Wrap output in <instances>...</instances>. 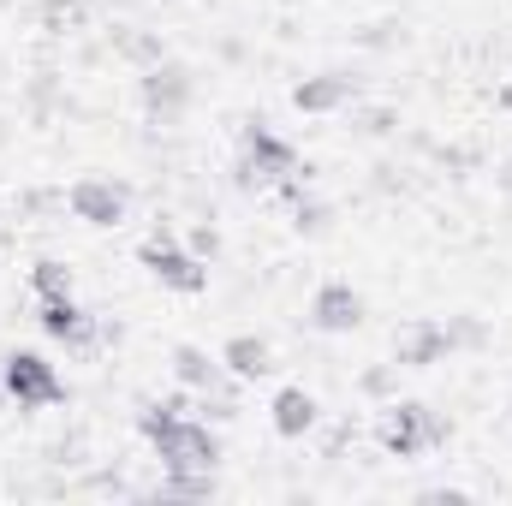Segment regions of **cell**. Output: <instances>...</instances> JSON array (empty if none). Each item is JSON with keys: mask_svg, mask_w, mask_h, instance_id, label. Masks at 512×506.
Returning <instances> with one entry per match:
<instances>
[{"mask_svg": "<svg viewBox=\"0 0 512 506\" xmlns=\"http://www.w3.org/2000/svg\"><path fill=\"white\" fill-rule=\"evenodd\" d=\"M447 435H453V423L435 417L417 399H393V405H382V417H376V441H382L387 459H417L429 447H447Z\"/></svg>", "mask_w": 512, "mask_h": 506, "instance_id": "obj_1", "label": "cell"}, {"mask_svg": "<svg viewBox=\"0 0 512 506\" xmlns=\"http://www.w3.org/2000/svg\"><path fill=\"white\" fill-rule=\"evenodd\" d=\"M0 381H6V399H12L18 411L66 405V376H60L42 352H6V358H0Z\"/></svg>", "mask_w": 512, "mask_h": 506, "instance_id": "obj_2", "label": "cell"}, {"mask_svg": "<svg viewBox=\"0 0 512 506\" xmlns=\"http://www.w3.org/2000/svg\"><path fill=\"white\" fill-rule=\"evenodd\" d=\"M137 96H143L149 126H179L185 108H191V96H197V78H191V66H179V60H155V66H143Z\"/></svg>", "mask_w": 512, "mask_h": 506, "instance_id": "obj_3", "label": "cell"}, {"mask_svg": "<svg viewBox=\"0 0 512 506\" xmlns=\"http://www.w3.org/2000/svg\"><path fill=\"white\" fill-rule=\"evenodd\" d=\"M137 262H143L167 292H185V298H191V292H203V286H209V262H203L197 251H185V245H173V233H167V227H155V233L137 245Z\"/></svg>", "mask_w": 512, "mask_h": 506, "instance_id": "obj_4", "label": "cell"}, {"mask_svg": "<svg viewBox=\"0 0 512 506\" xmlns=\"http://www.w3.org/2000/svg\"><path fill=\"white\" fill-rule=\"evenodd\" d=\"M155 453H161V471H215L221 465V435L209 423H197V417H179L155 441Z\"/></svg>", "mask_w": 512, "mask_h": 506, "instance_id": "obj_5", "label": "cell"}, {"mask_svg": "<svg viewBox=\"0 0 512 506\" xmlns=\"http://www.w3.org/2000/svg\"><path fill=\"white\" fill-rule=\"evenodd\" d=\"M66 209L84 221V227H120L131 209V185L126 179H78L66 191Z\"/></svg>", "mask_w": 512, "mask_h": 506, "instance_id": "obj_6", "label": "cell"}, {"mask_svg": "<svg viewBox=\"0 0 512 506\" xmlns=\"http://www.w3.org/2000/svg\"><path fill=\"white\" fill-rule=\"evenodd\" d=\"M447 352H453V334H447V322H435V316H417V322H405V328L393 334V364H399V370H435Z\"/></svg>", "mask_w": 512, "mask_h": 506, "instance_id": "obj_7", "label": "cell"}, {"mask_svg": "<svg viewBox=\"0 0 512 506\" xmlns=\"http://www.w3.org/2000/svg\"><path fill=\"white\" fill-rule=\"evenodd\" d=\"M310 322H316L322 334H358V328H364V292H358L352 280H328V286H316V298H310Z\"/></svg>", "mask_w": 512, "mask_h": 506, "instance_id": "obj_8", "label": "cell"}, {"mask_svg": "<svg viewBox=\"0 0 512 506\" xmlns=\"http://www.w3.org/2000/svg\"><path fill=\"white\" fill-rule=\"evenodd\" d=\"M36 322H42V334L48 340H60V346H90L96 340V316L66 292V298H42L36 304Z\"/></svg>", "mask_w": 512, "mask_h": 506, "instance_id": "obj_9", "label": "cell"}, {"mask_svg": "<svg viewBox=\"0 0 512 506\" xmlns=\"http://www.w3.org/2000/svg\"><path fill=\"white\" fill-rule=\"evenodd\" d=\"M268 423H274V435L304 441V435L322 423V399H316L310 387H280V393H274V405H268Z\"/></svg>", "mask_w": 512, "mask_h": 506, "instance_id": "obj_10", "label": "cell"}, {"mask_svg": "<svg viewBox=\"0 0 512 506\" xmlns=\"http://www.w3.org/2000/svg\"><path fill=\"white\" fill-rule=\"evenodd\" d=\"M352 96H358V78L352 72H316V78H304L292 90V108L298 114H340Z\"/></svg>", "mask_w": 512, "mask_h": 506, "instance_id": "obj_11", "label": "cell"}, {"mask_svg": "<svg viewBox=\"0 0 512 506\" xmlns=\"http://www.w3.org/2000/svg\"><path fill=\"white\" fill-rule=\"evenodd\" d=\"M239 143H245L239 155H251L262 173H274V185H280V179L298 167V149H292L286 137H274V131L262 126V120H245V137H239Z\"/></svg>", "mask_w": 512, "mask_h": 506, "instance_id": "obj_12", "label": "cell"}, {"mask_svg": "<svg viewBox=\"0 0 512 506\" xmlns=\"http://www.w3.org/2000/svg\"><path fill=\"white\" fill-rule=\"evenodd\" d=\"M221 364H227V376H239V381H262V376H274V346L256 340V334H233L221 346Z\"/></svg>", "mask_w": 512, "mask_h": 506, "instance_id": "obj_13", "label": "cell"}, {"mask_svg": "<svg viewBox=\"0 0 512 506\" xmlns=\"http://www.w3.org/2000/svg\"><path fill=\"white\" fill-rule=\"evenodd\" d=\"M173 376H179V387H197V393H221V381H227V364H221V358H209L203 346H173Z\"/></svg>", "mask_w": 512, "mask_h": 506, "instance_id": "obj_14", "label": "cell"}, {"mask_svg": "<svg viewBox=\"0 0 512 506\" xmlns=\"http://www.w3.org/2000/svg\"><path fill=\"white\" fill-rule=\"evenodd\" d=\"M179 417H191V405H185L179 393H167V399H149V405L137 411V435H143V441L155 447V441H161V435H167V429H173Z\"/></svg>", "mask_w": 512, "mask_h": 506, "instance_id": "obj_15", "label": "cell"}, {"mask_svg": "<svg viewBox=\"0 0 512 506\" xmlns=\"http://www.w3.org/2000/svg\"><path fill=\"white\" fill-rule=\"evenodd\" d=\"M30 286H36V298H66L78 280H72V268H66L60 256H42V262L30 268Z\"/></svg>", "mask_w": 512, "mask_h": 506, "instance_id": "obj_16", "label": "cell"}, {"mask_svg": "<svg viewBox=\"0 0 512 506\" xmlns=\"http://www.w3.org/2000/svg\"><path fill=\"white\" fill-rule=\"evenodd\" d=\"M161 495L167 501H209L215 495V471H167Z\"/></svg>", "mask_w": 512, "mask_h": 506, "instance_id": "obj_17", "label": "cell"}, {"mask_svg": "<svg viewBox=\"0 0 512 506\" xmlns=\"http://www.w3.org/2000/svg\"><path fill=\"white\" fill-rule=\"evenodd\" d=\"M42 30H48V36L84 30V0H42Z\"/></svg>", "mask_w": 512, "mask_h": 506, "instance_id": "obj_18", "label": "cell"}, {"mask_svg": "<svg viewBox=\"0 0 512 506\" xmlns=\"http://www.w3.org/2000/svg\"><path fill=\"white\" fill-rule=\"evenodd\" d=\"M328 221H334V209H328V203H316V197H304V191L292 197V227H298V233H310V239H316V233H328Z\"/></svg>", "mask_w": 512, "mask_h": 506, "instance_id": "obj_19", "label": "cell"}, {"mask_svg": "<svg viewBox=\"0 0 512 506\" xmlns=\"http://www.w3.org/2000/svg\"><path fill=\"white\" fill-rule=\"evenodd\" d=\"M233 185H239L245 197H262V191L274 185V173H262V167H256L251 155H239V161H233Z\"/></svg>", "mask_w": 512, "mask_h": 506, "instance_id": "obj_20", "label": "cell"}, {"mask_svg": "<svg viewBox=\"0 0 512 506\" xmlns=\"http://www.w3.org/2000/svg\"><path fill=\"white\" fill-rule=\"evenodd\" d=\"M447 334H453V352H459V346H483V340H489V328H483L477 316H453V322H447Z\"/></svg>", "mask_w": 512, "mask_h": 506, "instance_id": "obj_21", "label": "cell"}, {"mask_svg": "<svg viewBox=\"0 0 512 506\" xmlns=\"http://www.w3.org/2000/svg\"><path fill=\"white\" fill-rule=\"evenodd\" d=\"M185 251H197L203 262H215V256H221V233H215V227L203 221V227H191V239H185Z\"/></svg>", "mask_w": 512, "mask_h": 506, "instance_id": "obj_22", "label": "cell"}, {"mask_svg": "<svg viewBox=\"0 0 512 506\" xmlns=\"http://www.w3.org/2000/svg\"><path fill=\"white\" fill-rule=\"evenodd\" d=\"M393 126H399L393 108H364V114H358V131H364V137H387Z\"/></svg>", "mask_w": 512, "mask_h": 506, "instance_id": "obj_23", "label": "cell"}, {"mask_svg": "<svg viewBox=\"0 0 512 506\" xmlns=\"http://www.w3.org/2000/svg\"><path fill=\"white\" fill-rule=\"evenodd\" d=\"M399 387V364H382V370H364V393H376V399H387Z\"/></svg>", "mask_w": 512, "mask_h": 506, "instance_id": "obj_24", "label": "cell"}, {"mask_svg": "<svg viewBox=\"0 0 512 506\" xmlns=\"http://www.w3.org/2000/svg\"><path fill=\"white\" fill-rule=\"evenodd\" d=\"M495 102H501V108H512V84H501V90H495Z\"/></svg>", "mask_w": 512, "mask_h": 506, "instance_id": "obj_25", "label": "cell"}, {"mask_svg": "<svg viewBox=\"0 0 512 506\" xmlns=\"http://www.w3.org/2000/svg\"><path fill=\"white\" fill-rule=\"evenodd\" d=\"M501 185H507V191H512V161H507V167H501Z\"/></svg>", "mask_w": 512, "mask_h": 506, "instance_id": "obj_26", "label": "cell"}, {"mask_svg": "<svg viewBox=\"0 0 512 506\" xmlns=\"http://www.w3.org/2000/svg\"><path fill=\"white\" fill-rule=\"evenodd\" d=\"M0 411H6V381H0Z\"/></svg>", "mask_w": 512, "mask_h": 506, "instance_id": "obj_27", "label": "cell"}]
</instances>
